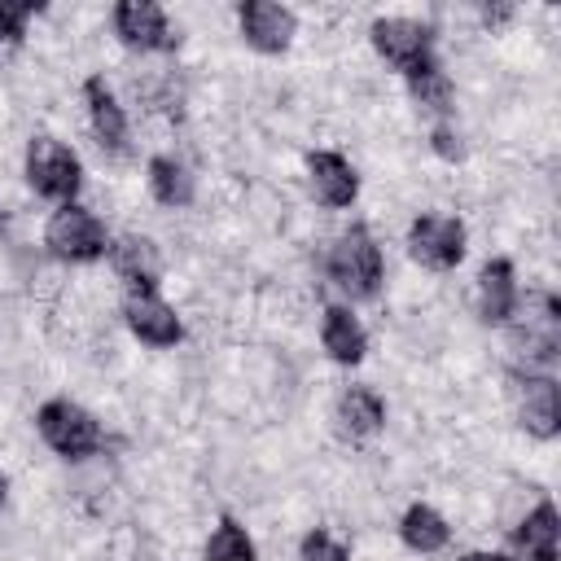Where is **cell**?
Returning a JSON list of instances; mask_svg holds the SVG:
<instances>
[{"instance_id": "1", "label": "cell", "mask_w": 561, "mask_h": 561, "mask_svg": "<svg viewBox=\"0 0 561 561\" xmlns=\"http://www.w3.org/2000/svg\"><path fill=\"white\" fill-rule=\"evenodd\" d=\"M324 276L342 294L346 307L373 302L381 294V285H386V254H381V241L373 237L368 224H351V228H342L329 241V250H324Z\"/></svg>"}, {"instance_id": "2", "label": "cell", "mask_w": 561, "mask_h": 561, "mask_svg": "<svg viewBox=\"0 0 561 561\" xmlns=\"http://www.w3.org/2000/svg\"><path fill=\"white\" fill-rule=\"evenodd\" d=\"M504 329H508V346L522 359V368L548 373L557 351H561V302H557V294L552 289H530L517 302V311Z\"/></svg>"}, {"instance_id": "3", "label": "cell", "mask_w": 561, "mask_h": 561, "mask_svg": "<svg viewBox=\"0 0 561 561\" xmlns=\"http://www.w3.org/2000/svg\"><path fill=\"white\" fill-rule=\"evenodd\" d=\"M35 434L61 460H88L105 447V430H101L96 412L70 394H53L35 408Z\"/></svg>"}, {"instance_id": "4", "label": "cell", "mask_w": 561, "mask_h": 561, "mask_svg": "<svg viewBox=\"0 0 561 561\" xmlns=\"http://www.w3.org/2000/svg\"><path fill=\"white\" fill-rule=\"evenodd\" d=\"M22 171H26L31 193L44 197V202H53V206L79 202V193H83V158L66 140H57L48 131H39V136L26 140Z\"/></svg>"}, {"instance_id": "5", "label": "cell", "mask_w": 561, "mask_h": 561, "mask_svg": "<svg viewBox=\"0 0 561 561\" xmlns=\"http://www.w3.org/2000/svg\"><path fill=\"white\" fill-rule=\"evenodd\" d=\"M44 250L61 263L83 267L110 254V228L92 206L66 202V206H53V215L44 219Z\"/></svg>"}, {"instance_id": "6", "label": "cell", "mask_w": 561, "mask_h": 561, "mask_svg": "<svg viewBox=\"0 0 561 561\" xmlns=\"http://www.w3.org/2000/svg\"><path fill=\"white\" fill-rule=\"evenodd\" d=\"M368 44L403 79H412L416 70H425V66L438 61V53H434V26L425 18H412V13L373 18L368 22Z\"/></svg>"}, {"instance_id": "7", "label": "cell", "mask_w": 561, "mask_h": 561, "mask_svg": "<svg viewBox=\"0 0 561 561\" xmlns=\"http://www.w3.org/2000/svg\"><path fill=\"white\" fill-rule=\"evenodd\" d=\"M408 259L425 272H456L469 254V228L460 215L451 210H421L412 224H408Z\"/></svg>"}, {"instance_id": "8", "label": "cell", "mask_w": 561, "mask_h": 561, "mask_svg": "<svg viewBox=\"0 0 561 561\" xmlns=\"http://www.w3.org/2000/svg\"><path fill=\"white\" fill-rule=\"evenodd\" d=\"M110 31L127 53L153 57V53H175L180 48V26L171 13L153 0H118L110 9Z\"/></svg>"}, {"instance_id": "9", "label": "cell", "mask_w": 561, "mask_h": 561, "mask_svg": "<svg viewBox=\"0 0 561 561\" xmlns=\"http://www.w3.org/2000/svg\"><path fill=\"white\" fill-rule=\"evenodd\" d=\"M513 416L535 443H552L561 434V386L552 373L517 368L513 373Z\"/></svg>"}, {"instance_id": "10", "label": "cell", "mask_w": 561, "mask_h": 561, "mask_svg": "<svg viewBox=\"0 0 561 561\" xmlns=\"http://www.w3.org/2000/svg\"><path fill=\"white\" fill-rule=\"evenodd\" d=\"M237 31L250 53L285 57L298 39V13L276 0H245V4H237Z\"/></svg>"}, {"instance_id": "11", "label": "cell", "mask_w": 561, "mask_h": 561, "mask_svg": "<svg viewBox=\"0 0 561 561\" xmlns=\"http://www.w3.org/2000/svg\"><path fill=\"white\" fill-rule=\"evenodd\" d=\"M123 324L140 346H153V351H171L184 342V320H180L175 302H167L158 289L127 294L123 298Z\"/></svg>"}, {"instance_id": "12", "label": "cell", "mask_w": 561, "mask_h": 561, "mask_svg": "<svg viewBox=\"0 0 561 561\" xmlns=\"http://www.w3.org/2000/svg\"><path fill=\"white\" fill-rule=\"evenodd\" d=\"M522 302V280H517V267L508 254H495L478 267V280H473V307H478V320L486 329H504L513 320Z\"/></svg>"}, {"instance_id": "13", "label": "cell", "mask_w": 561, "mask_h": 561, "mask_svg": "<svg viewBox=\"0 0 561 561\" xmlns=\"http://www.w3.org/2000/svg\"><path fill=\"white\" fill-rule=\"evenodd\" d=\"M381 430H386V399H381V390L355 381V386H346V390L333 399V434H337L346 447H364V443H373Z\"/></svg>"}, {"instance_id": "14", "label": "cell", "mask_w": 561, "mask_h": 561, "mask_svg": "<svg viewBox=\"0 0 561 561\" xmlns=\"http://www.w3.org/2000/svg\"><path fill=\"white\" fill-rule=\"evenodd\" d=\"M83 110H88V127H92L101 153L123 158L131 127H127V110H123V101H118V92H114V83L105 75H88L83 79Z\"/></svg>"}, {"instance_id": "15", "label": "cell", "mask_w": 561, "mask_h": 561, "mask_svg": "<svg viewBox=\"0 0 561 561\" xmlns=\"http://www.w3.org/2000/svg\"><path fill=\"white\" fill-rule=\"evenodd\" d=\"M307 188L324 210H346L359 202V171L337 149H311L307 153Z\"/></svg>"}, {"instance_id": "16", "label": "cell", "mask_w": 561, "mask_h": 561, "mask_svg": "<svg viewBox=\"0 0 561 561\" xmlns=\"http://www.w3.org/2000/svg\"><path fill=\"white\" fill-rule=\"evenodd\" d=\"M105 259H110L114 276L127 285V294H145V289H158L162 285V250L145 232L110 237V254Z\"/></svg>"}, {"instance_id": "17", "label": "cell", "mask_w": 561, "mask_h": 561, "mask_svg": "<svg viewBox=\"0 0 561 561\" xmlns=\"http://www.w3.org/2000/svg\"><path fill=\"white\" fill-rule=\"evenodd\" d=\"M320 351L337 364V368H359L368 355V329L355 316V307L346 302H329L320 311Z\"/></svg>"}, {"instance_id": "18", "label": "cell", "mask_w": 561, "mask_h": 561, "mask_svg": "<svg viewBox=\"0 0 561 561\" xmlns=\"http://www.w3.org/2000/svg\"><path fill=\"white\" fill-rule=\"evenodd\" d=\"M513 552L522 561H561V517L552 500H539L513 526Z\"/></svg>"}, {"instance_id": "19", "label": "cell", "mask_w": 561, "mask_h": 561, "mask_svg": "<svg viewBox=\"0 0 561 561\" xmlns=\"http://www.w3.org/2000/svg\"><path fill=\"white\" fill-rule=\"evenodd\" d=\"M145 184H149V197L158 206H171V210H184L197 197V180H193L188 162L175 153H153L145 162Z\"/></svg>"}, {"instance_id": "20", "label": "cell", "mask_w": 561, "mask_h": 561, "mask_svg": "<svg viewBox=\"0 0 561 561\" xmlns=\"http://www.w3.org/2000/svg\"><path fill=\"white\" fill-rule=\"evenodd\" d=\"M399 543L412 557H434V552H443L451 543V526H447V517L434 504L416 500V504H408L399 513Z\"/></svg>"}, {"instance_id": "21", "label": "cell", "mask_w": 561, "mask_h": 561, "mask_svg": "<svg viewBox=\"0 0 561 561\" xmlns=\"http://www.w3.org/2000/svg\"><path fill=\"white\" fill-rule=\"evenodd\" d=\"M403 83H408V96H412V105H416L421 114H430L434 123H438V118H451L456 83H451V75L443 70V61H434V66L416 70V75H412V79H403Z\"/></svg>"}, {"instance_id": "22", "label": "cell", "mask_w": 561, "mask_h": 561, "mask_svg": "<svg viewBox=\"0 0 561 561\" xmlns=\"http://www.w3.org/2000/svg\"><path fill=\"white\" fill-rule=\"evenodd\" d=\"M202 561H259L254 535L237 517H219L210 539H206V548H202Z\"/></svg>"}, {"instance_id": "23", "label": "cell", "mask_w": 561, "mask_h": 561, "mask_svg": "<svg viewBox=\"0 0 561 561\" xmlns=\"http://www.w3.org/2000/svg\"><path fill=\"white\" fill-rule=\"evenodd\" d=\"M39 13H44V4H35V0H0V61H9L26 44V31Z\"/></svg>"}, {"instance_id": "24", "label": "cell", "mask_w": 561, "mask_h": 561, "mask_svg": "<svg viewBox=\"0 0 561 561\" xmlns=\"http://www.w3.org/2000/svg\"><path fill=\"white\" fill-rule=\"evenodd\" d=\"M298 561H351L346 539H337L329 526H311L298 539Z\"/></svg>"}, {"instance_id": "25", "label": "cell", "mask_w": 561, "mask_h": 561, "mask_svg": "<svg viewBox=\"0 0 561 561\" xmlns=\"http://www.w3.org/2000/svg\"><path fill=\"white\" fill-rule=\"evenodd\" d=\"M430 149H434V158H443V162H465V136H460V127L451 123V118H438L434 127H430Z\"/></svg>"}, {"instance_id": "26", "label": "cell", "mask_w": 561, "mask_h": 561, "mask_svg": "<svg viewBox=\"0 0 561 561\" xmlns=\"http://www.w3.org/2000/svg\"><path fill=\"white\" fill-rule=\"evenodd\" d=\"M508 18H513V4H482V26L495 31V26H504Z\"/></svg>"}, {"instance_id": "27", "label": "cell", "mask_w": 561, "mask_h": 561, "mask_svg": "<svg viewBox=\"0 0 561 561\" xmlns=\"http://www.w3.org/2000/svg\"><path fill=\"white\" fill-rule=\"evenodd\" d=\"M456 561H513L508 552H495V548H473V552H460Z\"/></svg>"}, {"instance_id": "28", "label": "cell", "mask_w": 561, "mask_h": 561, "mask_svg": "<svg viewBox=\"0 0 561 561\" xmlns=\"http://www.w3.org/2000/svg\"><path fill=\"white\" fill-rule=\"evenodd\" d=\"M4 500H9V473L0 469V508H4Z\"/></svg>"}]
</instances>
